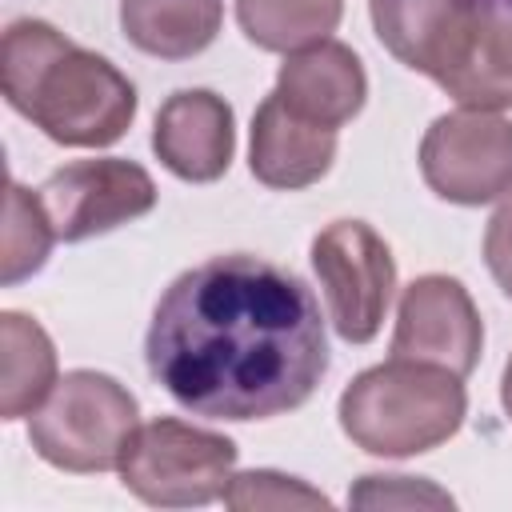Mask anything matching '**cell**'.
<instances>
[{"mask_svg":"<svg viewBox=\"0 0 512 512\" xmlns=\"http://www.w3.org/2000/svg\"><path fill=\"white\" fill-rule=\"evenodd\" d=\"M144 360L152 380L208 420H272L328 372L312 288L264 256L232 252L180 272L156 300Z\"/></svg>","mask_w":512,"mask_h":512,"instance_id":"obj_1","label":"cell"},{"mask_svg":"<svg viewBox=\"0 0 512 512\" xmlns=\"http://www.w3.org/2000/svg\"><path fill=\"white\" fill-rule=\"evenodd\" d=\"M4 100L64 148H108L136 120L132 80L48 20H12L0 40Z\"/></svg>","mask_w":512,"mask_h":512,"instance_id":"obj_2","label":"cell"},{"mask_svg":"<svg viewBox=\"0 0 512 512\" xmlns=\"http://www.w3.org/2000/svg\"><path fill=\"white\" fill-rule=\"evenodd\" d=\"M464 376L392 356L352 376L340 392V428L368 456H420L452 440L468 416Z\"/></svg>","mask_w":512,"mask_h":512,"instance_id":"obj_3","label":"cell"},{"mask_svg":"<svg viewBox=\"0 0 512 512\" xmlns=\"http://www.w3.org/2000/svg\"><path fill=\"white\" fill-rule=\"evenodd\" d=\"M140 424L136 396L108 372L72 368L28 416V444L60 472L120 468L124 444Z\"/></svg>","mask_w":512,"mask_h":512,"instance_id":"obj_4","label":"cell"},{"mask_svg":"<svg viewBox=\"0 0 512 512\" xmlns=\"http://www.w3.org/2000/svg\"><path fill=\"white\" fill-rule=\"evenodd\" d=\"M236 444L176 416L136 424L120 456V484L156 508H204L224 500Z\"/></svg>","mask_w":512,"mask_h":512,"instance_id":"obj_5","label":"cell"},{"mask_svg":"<svg viewBox=\"0 0 512 512\" xmlns=\"http://www.w3.org/2000/svg\"><path fill=\"white\" fill-rule=\"evenodd\" d=\"M312 268L336 336L348 344H368L380 332L396 292V260L388 240L364 220H332L312 240Z\"/></svg>","mask_w":512,"mask_h":512,"instance_id":"obj_6","label":"cell"},{"mask_svg":"<svg viewBox=\"0 0 512 512\" xmlns=\"http://www.w3.org/2000/svg\"><path fill=\"white\" fill-rule=\"evenodd\" d=\"M420 176L448 204H492L512 192V120L496 112H444L420 140Z\"/></svg>","mask_w":512,"mask_h":512,"instance_id":"obj_7","label":"cell"},{"mask_svg":"<svg viewBox=\"0 0 512 512\" xmlns=\"http://www.w3.org/2000/svg\"><path fill=\"white\" fill-rule=\"evenodd\" d=\"M40 200L48 208L56 240L80 244L152 212L156 180L136 160H120V156L76 160L56 168L40 184Z\"/></svg>","mask_w":512,"mask_h":512,"instance_id":"obj_8","label":"cell"},{"mask_svg":"<svg viewBox=\"0 0 512 512\" xmlns=\"http://www.w3.org/2000/svg\"><path fill=\"white\" fill-rule=\"evenodd\" d=\"M484 352V320L468 288L456 276L428 272L416 276L396 308L392 356L440 364L456 376H468Z\"/></svg>","mask_w":512,"mask_h":512,"instance_id":"obj_9","label":"cell"},{"mask_svg":"<svg viewBox=\"0 0 512 512\" xmlns=\"http://www.w3.org/2000/svg\"><path fill=\"white\" fill-rule=\"evenodd\" d=\"M152 148L160 164L188 184L220 180L236 152V120L228 100L208 88L172 92L156 112Z\"/></svg>","mask_w":512,"mask_h":512,"instance_id":"obj_10","label":"cell"},{"mask_svg":"<svg viewBox=\"0 0 512 512\" xmlns=\"http://www.w3.org/2000/svg\"><path fill=\"white\" fill-rule=\"evenodd\" d=\"M276 96L308 124L344 128L368 100V76L360 56L328 36L284 56L276 72Z\"/></svg>","mask_w":512,"mask_h":512,"instance_id":"obj_11","label":"cell"},{"mask_svg":"<svg viewBox=\"0 0 512 512\" xmlns=\"http://www.w3.org/2000/svg\"><path fill=\"white\" fill-rule=\"evenodd\" d=\"M376 40L412 72L436 80L484 12L480 0H368Z\"/></svg>","mask_w":512,"mask_h":512,"instance_id":"obj_12","label":"cell"},{"mask_svg":"<svg viewBox=\"0 0 512 512\" xmlns=\"http://www.w3.org/2000/svg\"><path fill=\"white\" fill-rule=\"evenodd\" d=\"M336 160V128H320L300 120L276 92L252 116V144L248 168L264 188L296 192L328 176Z\"/></svg>","mask_w":512,"mask_h":512,"instance_id":"obj_13","label":"cell"},{"mask_svg":"<svg viewBox=\"0 0 512 512\" xmlns=\"http://www.w3.org/2000/svg\"><path fill=\"white\" fill-rule=\"evenodd\" d=\"M436 84L460 104L476 112L512 108V20L500 12H480L460 40L448 68Z\"/></svg>","mask_w":512,"mask_h":512,"instance_id":"obj_14","label":"cell"},{"mask_svg":"<svg viewBox=\"0 0 512 512\" xmlns=\"http://www.w3.org/2000/svg\"><path fill=\"white\" fill-rule=\"evenodd\" d=\"M224 24L220 0H120V28L128 44L160 60L200 56Z\"/></svg>","mask_w":512,"mask_h":512,"instance_id":"obj_15","label":"cell"},{"mask_svg":"<svg viewBox=\"0 0 512 512\" xmlns=\"http://www.w3.org/2000/svg\"><path fill=\"white\" fill-rule=\"evenodd\" d=\"M0 416H32L56 388V348L52 336L24 312H0Z\"/></svg>","mask_w":512,"mask_h":512,"instance_id":"obj_16","label":"cell"},{"mask_svg":"<svg viewBox=\"0 0 512 512\" xmlns=\"http://www.w3.org/2000/svg\"><path fill=\"white\" fill-rule=\"evenodd\" d=\"M344 16V0H236L240 32L264 52H296L328 40Z\"/></svg>","mask_w":512,"mask_h":512,"instance_id":"obj_17","label":"cell"},{"mask_svg":"<svg viewBox=\"0 0 512 512\" xmlns=\"http://www.w3.org/2000/svg\"><path fill=\"white\" fill-rule=\"evenodd\" d=\"M56 228L48 220V208L40 192H28L20 180H8V200H4V252H0V280L20 284L32 272L44 268L52 252Z\"/></svg>","mask_w":512,"mask_h":512,"instance_id":"obj_18","label":"cell"},{"mask_svg":"<svg viewBox=\"0 0 512 512\" xmlns=\"http://www.w3.org/2000/svg\"><path fill=\"white\" fill-rule=\"evenodd\" d=\"M224 504L236 512H288V508H328L332 500L304 484L300 476H284L276 468H248L232 472L224 488Z\"/></svg>","mask_w":512,"mask_h":512,"instance_id":"obj_19","label":"cell"},{"mask_svg":"<svg viewBox=\"0 0 512 512\" xmlns=\"http://www.w3.org/2000/svg\"><path fill=\"white\" fill-rule=\"evenodd\" d=\"M348 504L360 508H452V496L420 476H360L348 492Z\"/></svg>","mask_w":512,"mask_h":512,"instance_id":"obj_20","label":"cell"},{"mask_svg":"<svg viewBox=\"0 0 512 512\" xmlns=\"http://www.w3.org/2000/svg\"><path fill=\"white\" fill-rule=\"evenodd\" d=\"M484 264L500 284V292L512 300V196L500 200V208L484 228Z\"/></svg>","mask_w":512,"mask_h":512,"instance_id":"obj_21","label":"cell"},{"mask_svg":"<svg viewBox=\"0 0 512 512\" xmlns=\"http://www.w3.org/2000/svg\"><path fill=\"white\" fill-rule=\"evenodd\" d=\"M500 404H504V412H508V420H512V356H508L504 376H500Z\"/></svg>","mask_w":512,"mask_h":512,"instance_id":"obj_22","label":"cell"}]
</instances>
